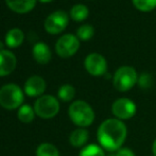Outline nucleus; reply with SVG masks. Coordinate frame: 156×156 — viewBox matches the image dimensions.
<instances>
[{"mask_svg":"<svg viewBox=\"0 0 156 156\" xmlns=\"http://www.w3.org/2000/svg\"><path fill=\"white\" fill-rule=\"evenodd\" d=\"M79 156H105L104 150L98 144H88L80 151Z\"/></svg>","mask_w":156,"mask_h":156,"instance_id":"obj_20","label":"nucleus"},{"mask_svg":"<svg viewBox=\"0 0 156 156\" xmlns=\"http://www.w3.org/2000/svg\"><path fill=\"white\" fill-rule=\"evenodd\" d=\"M108 156H116V155H115V154H109Z\"/></svg>","mask_w":156,"mask_h":156,"instance_id":"obj_28","label":"nucleus"},{"mask_svg":"<svg viewBox=\"0 0 156 156\" xmlns=\"http://www.w3.org/2000/svg\"><path fill=\"white\" fill-rule=\"evenodd\" d=\"M69 23V16L65 11H55L45 20V30L49 34H58L66 29Z\"/></svg>","mask_w":156,"mask_h":156,"instance_id":"obj_7","label":"nucleus"},{"mask_svg":"<svg viewBox=\"0 0 156 156\" xmlns=\"http://www.w3.org/2000/svg\"><path fill=\"white\" fill-rule=\"evenodd\" d=\"M136 111H137V106L134 101L129 98L117 99L112 105V113L119 120L131 119L135 116Z\"/></svg>","mask_w":156,"mask_h":156,"instance_id":"obj_8","label":"nucleus"},{"mask_svg":"<svg viewBox=\"0 0 156 156\" xmlns=\"http://www.w3.org/2000/svg\"><path fill=\"white\" fill-rule=\"evenodd\" d=\"M85 69L94 76H101L106 73L107 62L103 55L99 53H90L84 61Z\"/></svg>","mask_w":156,"mask_h":156,"instance_id":"obj_9","label":"nucleus"},{"mask_svg":"<svg viewBox=\"0 0 156 156\" xmlns=\"http://www.w3.org/2000/svg\"><path fill=\"white\" fill-rule=\"evenodd\" d=\"M25 94L29 97H41L46 90V82L41 76H32L25 83Z\"/></svg>","mask_w":156,"mask_h":156,"instance_id":"obj_10","label":"nucleus"},{"mask_svg":"<svg viewBox=\"0 0 156 156\" xmlns=\"http://www.w3.org/2000/svg\"><path fill=\"white\" fill-rule=\"evenodd\" d=\"M152 154L153 156H156V139L154 140V142L152 144Z\"/></svg>","mask_w":156,"mask_h":156,"instance_id":"obj_25","label":"nucleus"},{"mask_svg":"<svg viewBox=\"0 0 156 156\" xmlns=\"http://www.w3.org/2000/svg\"><path fill=\"white\" fill-rule=\"evenodd\" d=\"M68 114L71 121L80 127L89 126L93 124L94 120L93 107L83 100H78L71 103L68 109Z\"/></svg>","mask_w":156,"mask_h":156,"instance_id":"obj_2","label":"nucleus"},{"mask_svg":"<svg viewBox=\"0 0 156 156\" xmlns=\"http://www.w3.org/2000/svg\"><path fill=\"white\" fill-rule=\"evenodd\" d=\"M152 76H151V74L149 73H141L139 76H138V84H139V86L141 87L142 89H148L150 88L151 86H152Z\"/></svg>","mask_w":156,"mask_h":156,"instance_id":"obj_23","label":"nucleus"},{"mask_svg":"<svg viewBox=\"0 0 156 156\" xmlns=\"http://www.w3.org/2000/svg\"><path fill=\"white\" fill-rule=\"evenodd\" d=\"M34 60L38 64H47L51 60V50L45 43H36L32 49Z\"/></svg>","mask_w":156,"mask_h":156,"instance_id":"obj_12","label":"nucleus"},{"mask_svg":"<svg viewBox=\"0 0 156 156\" xmlns=\"http://www.w3.org/2000/svg\"><path fill=\"white\" fill-rule=\"evenodd\" d=\"M34 111L38 117L50 119L55 117L60 112V103L55 97L51 94L41 96L34 103Z\"/></svg>","mask_w":156,"mask_h":156,"instance_id":"obj_5","label":"nucleus"},{"mask_svg":"<svg viewBox=\"0 0 156 156\" xmlns=\"http://www.w3.org/2000/svg\"><path fill=\"white\" fill-rule=\"evenodd\" d=\"M35 116V111L34 108H32L30 105L23 104L19 107L18 113H17V117L23 123H30L34 120Z\"/></svg>","mask_w":156,"mask_h":156,"instance_id":"obj_17","label":"nucleus"},{"mask_svg":"<svg viewBox=\"0 0 156 156\" xmlns=\"http://www.w3.org/2000/svg\"><path fill=\"white\" fill-rule=\"evenodd\" d=\"M74 96H76V89L70 84L62 85L58 91V97L63 102H69L74 98Z\"/></svg>","mask_w":156,"mask_h":156,"instance_id":"obj_19","label":"nucleus"},{"mask_svg":"<svg viewBox=\"0 0 156 156\" xmlns=\"http://www.w3.org/2000/svg\"><path fill=\"white\" fill-rule=\"evenodd\" d=\"M132 2L141 12H151L156 8V0H132Z\"/></svg>","mask_w":156,"mask_h":156,"instance_id":"obj_22","label":"nucleus"},{"mask_svg":"<svg viewBox=\"0 0 156 156\" xmlns=\"http://www.w3.org/2000/svg\"><path fill=\"white\" fill-rule=\"evenodd\" d=\"M80 48V41L73 34H65L55 44V51L61 58H67L74 55Z\"/></svg>","mask_w":156,"mask_h":156,"instance_id":"obj_6","label":"nucleus"},{"mask_svg":"<svg viewBox=\"0 0 156 156\" xmlns=\"http://www.w3.org/2000/svg\"><path fill=\"white\" fill-rule=\"evenodd\" d=\"M94 29L93 26L90 25H82L81 27H79V29L76 30V37L80 41H87L94 36Z\"/></svg>","mask_w":156,"mask_h":156,"instance_id":"obj_21","label":"nucleus"},{"mask_svg":"<svg viewBox=\"0 0 156 156\" xmlns=\"http://www.w3.org/2000/svg\"><path fill=\"white\" fill-rule=\"evenodd\" d=\"M17 60L13 52L9 50L0 51V76L11 74L16 68Z\"/></svg>","mask_w":156,"mask_h":156,"instance_id":"obj_11","label":"nucleus"},{"mask_svg":"<svg viewBox=\"0 0 156 156\" xmlns=\"http://www.w3.org/2000/svg\"><path fill=\"white\" fill-rule=\"evenodd\" d=\"M36 156H60L58 148L51 144H41L36 150Z\"/></svg>","mask_w":156,"mask_h":156,"instance_id":"obj_18","label":"nucleus"},{"mask_svg":"<svg viewBox=\"0 0 156 156\" xmlns=\"http://www.w3.org/2000/svg\"><path fill=\"white\" fill-rule=\"evenodd\" d=\"M8 6L16 13H28L33 10L36 4V0H5Z\"/></svg>","mask_w":156,"mask_h":156,"instance_id":"obj_13","label":"nucleus"},{"mask_svg":"<svg viewBox=\"0 0 156 156\" xmlns=\"http://www.w3.org/2000/svg\"><path fill=\"white\" fill-rule=\"evenodd\" d=\"M1 50H4V49H3V43L0 41V51H1Z\"/></svg>","mask_w":156,"mask_h":156,"instance_id":"obj_27","label":"nucleus"},{"mask_svg":"<svg viewBox=\"0 0 156 156\" xmlns=\"http://www.w3.org/2000/svg\"><path fill=\"white\" fill-rule=\"evenodd\" d=\"M127 135L126 125L117 118H109L100 124L97 133L98 141L104 150L115 152L121 149Z\"/></svg>","mask_w":156,"mask_h":156,"instance_id":"obj_1","label":"nucleus"},{"mask_svg":"<svg viewBox=\"0 0 156 156\" xmlns=\"http://www.w3.org/2000/svg\"><path fill=\"white\" fill-rule=\"evenodd\" d=\"M23 39H25V34L18 28L11 29L5 34V44L10 48L19 47L23 43Z\"/></svg>","mask_w":156,"mask_h":156,"instance_id":"obj_15","label":"nucleus"},{"mask_svg":"<svg viewBox=\"0 0 156 156\" xmlns=\"http://www.w3.org/2000/svg\"><path fill=\"white\" fill-rule=\"evenodd\" d=\"M138 82V74L135 68L131 66H122L118 68L113 78V84L118 91L125 93L132 89Z\"/></svg>","mask_w":156,"mask_h":156,"instance_id":"obj_4","label":"nucleus"},{"mask_svg":"<svg viewBox=\"0 0 156 156\" xmlns=\"http://www.w3.org/2000/svg\"><path fill=\"white\" fill-rule=\"evenodd\" d=\"M89 10L86 5L84 4H76L71 8L70 10V17L73 19L74 21H83L88 17Z\"/></svg>","mask_w":156,"mask_h":156,"instance_id":"obj_16","label":"nucleus"},{"mask_svg":"<svg viewBox=\"0 0 156 156\" xmlns=\"http://www.w3.org/2000/svg\"><path fill=\"white\" fill-rule=\"evenodd\" d=\"M116 156H136L135 153L129 148H121L120 150L117 151V153L115 154Z\"/></svg>","mask_w":156,"mask_h":156,"instance_id":"obj_24","label":"nucleus"},{"mask_svg":"<svg viewBox=\"0 0 156 156\" xmlns=\"http://www.w3.org/2000/svg\"><path fill=\"white\" fill-rule=\"evenodd\" d=\"M23 102V91L16 84H6L0 88V105L6 109L20 107Z\"/></svg>","mask_w":156,"mask_h":156,"instance_id":"obj_3","label":"nucleus"},{"mask_svg":"<svg viewBox=\"0 0 156 156\" xmlns=\"http://www.w3.org/2000/svg\"><path fill=\"white\" fill-rule=\"evenodd\" d=\"M88 136L89 134L87 129H85L84 127H79L70 134V144L74 148H81V147L85 146V144L88 140Z\"/></svg>","mask_w":156,"mask_h":156,"instance_id":"obj_14","label":"nucleus"},{"mask_svg":"<svg viewBox=\"0 0 156 156\" xmlns=\"http://www.w3.org/2000/svg\"><path fill=\"white\" fill-rule=\"evenodd\" d=\"M41 2H44V3H47V2H51L53 1V0H39Z\"/></svg>","mask_w":156,"mask_h":156,"instance_id":"obj_26","label":"nucleus"}]
</instances>
